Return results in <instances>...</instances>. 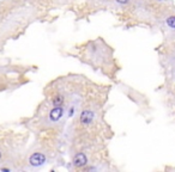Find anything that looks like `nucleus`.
Wrapping results in <instances>:
<instances>
[{
	"label": "nucleus",
	"instance_id": "obj_1",
	"mask_svg": "<svg viewBox=\"0 0 175 172\" xmlns=\"http://www.w3.org/2000/svg\"><path fill=\"white\" fill-rule=\"evenodd\" d=\"M29 162H30L31 166H41V165H43L46 162V157L42 153H34L30 157Z\"/></svg>",
	"mask_w": 175,
	"mask_h": 172
},
{
	"label": "nucleus",
	"instance_id": "obj_8",
	"mask_svg": "<svg viewBox=\"0 0 175 172\" xmlns=\"http://www.w3.org/2000/svg\"><path fill=\"white\" fill-rule=\"evenodd\" d=\"M0 158H1V153H0Z\"/></svg>",
	"mask_w": 175,
	"mask_h": 172
},
{
	"label": "nucleus",
	"instance_id": "obj_6",
	"mask_svg": "<svg viewBox=\"0 0 175 172\" xmlns=\"http://www.w3.org/2000/svg\"><path fill=\"white\" fill-rule=\"evenodd\" d=\"M167 25L171 29H175V16H170L167 18Z\"/></svg>",
	"mask_w": 175,
	"mask_h": 172
},
{
	"label": "nucleus",
	"instance_id": "obj_4",
	"mask_svg": "<svg viewBox=\"0 0 175 172\" xmlns=\"http://www.w3.org/2000/svg\"><path fill=\"white\" fill-rule=\"evenodd\" d=\"M86 162H88V159H86V155L84 153H78L73 158V165L76 167H83V166L86 165Z\"/></svg>",
	"mask_w": 175,
	"mask_h": 172
},
{
	"label": "nucleus",
	"instance_id": "obj_5",
	"mask_svg": "<svg viewBox=\"0 0 175 172\" xmlns=\"http://www.w3.org/2000/svg\"><path fill=\"white\" fill-rule=\"evenodd\" d=\"M52 103L54 107H61L64 104V96L61 95H56L53 99H52Z\"/></svg>",
	"mask_w": 175,
	"mask_h": 172
},
{
	"label": "nucleus",
	"instance_id": "obj_7",
	"mask_svg": "<svg viewBox=\"0 0 175 172\" xmlns=\"http://www.w3.org/2000/svg\"><path fill=\"white\" fill-rule=\"evenodd\" d=\"M116 1H118L119 4H122V5H126V4H128V3H130V0H116Z\"/></svg>",
	"mask_w": 175,
	"mask_h": 172
},
{
	"label": "nucleus",
	"instance_id": "obj_2",
	"mask_svg": "<svg viewBox=\"0 0 175 172\" xmlns=\"http://www.w3.org/2000/svg\"><path fill=\"white\" fill-rule=\"evenodd\" d=\"M62 115H64V109L61 107H54L49 112V118L50 121L56 122L62 117Z\"/></svg>",
	"mask_w": 175,
	"mask_h": 172
},
{
	"label": "nucleus",
	"instance_id": "obj_3",
	"mask_svg": "<svg viewBox=\"0 0 175 172\" xmlns=\"http://www.w3.org/2000/svg\"><path fill=\"white\" fill-rule=\"evenodd\" d=\"M94 120V112L90 111V110H84L80 115V123L84 124V126H88Z\"/></svg>",
	"mask_w": 175,
	"mask_h": 172
}]
</instances>
